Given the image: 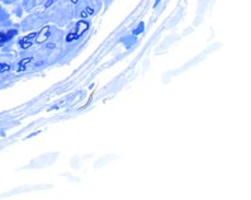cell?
Here are the masks:
<instances>
[{
	"label": "cell",
	"instance_id": "1",
	"mask_svg": "<svg viewBox=\"0 0 251 200\" xmlns=\"http://www.w3.org/2000/svg\"><path fill=\"white\" fill-rule=\"evenodd\" d=\"M13 32L14 31H10V32H0V46H3L5 44L6 41H9L13 36Z\"/></svg>",
	"mask_w": 251,
	"mask_h": 200
},
{
	"label": "cell",
	"instance_id": "2",
	"mask_svg": "<svg viewBox=\"0 0 251 200\" xmlns=\"http://www.w3.org/2000/svg\"><path fill=\"white\" fill-rule=\"evenodd\" d=\"M8 70H9V66L6 64H0V72H5Z\"/></svg>",
	"mask_w": 251,
	"mask_h": 200
}]
</instances>
